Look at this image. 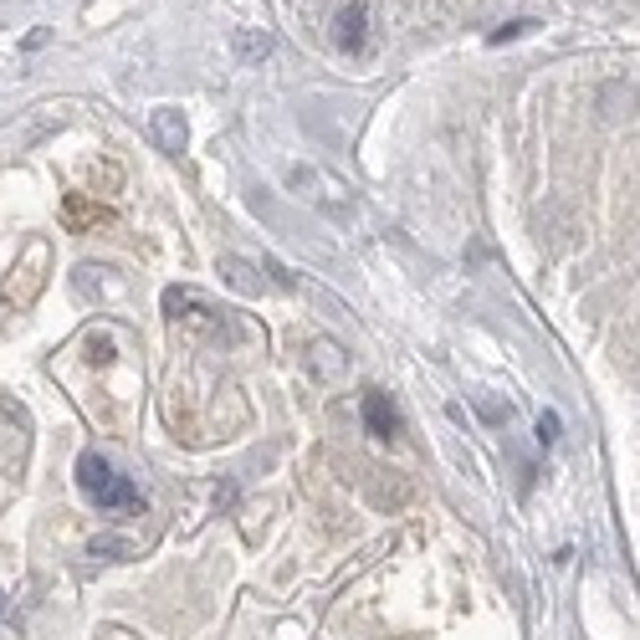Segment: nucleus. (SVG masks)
<instances>
[{"label":"nucleus","instance_id":"nucleus-6","mask_svg":"<svg viewBox=\"0 0 640 640\" xmlns=\"http://www.w3.org/2000/svg\"><path fill=\"white\" fill-rule=\"evenodd\" d=\"M308 369H313L323 384H333V379H344V374H349V359H344V349H338V344L318 338V344H313V354H308Z\"/></svg>","mask_w":640,"mask_h":640},{"label":"nucleus","instance_id":"nucleus-13","mask_svg":"<svg viewBox=\"0 0 640 640\" xmlns=\"http://www.w3.org/2000/svg\"><path fill=\"white\" fill-rule=\"evenodd\" d=\"M0 610H6V600H0Z\"/></svg>","mask_w":640,"mask_h":640},{"label":"nucleus","instance_id":"nucleus-7","mask_svg":"<svg viewBox=\"0 0 640 640\" xmlns=\"http://www.w3.org/2000/svg\"><path fill=\"white\" fill-rule=\"evenodd\" d=\"M231 52H236L246 67H256L262 57H272V31H236V36H231Z\"/></svg>","mask_w":640,"mask_h":640},{"label":"nucleus","instance_id":"nucleus-9","mask_svg":"<svg viewBox=\"0 0 640 640\" xmlns=\"http://www.w3.org/2000/svg\"><path fill=\"white\" fill-rule=\"evenodd\" d=\"M533 26H538L533 16H523V21H507V26H502V31H492L487 41H492V47H507V41H518V36H528Z\"/></svg>","mask_w":640,"mask_h":640},{"label":"nucleus","instance_id":"nucleus-3","mask_svg":"<svg viewBox=\"0 0 640 640\" xmlns=\"http://www.w3.org/2000/svg\"><path fill=\"white\" fill-rule=\"evenodd\" d=\"M364 431L379 436V441H395V436L405 431L395 395H384V390H369V395H364Z\"/></svg>","mask_w":640,"mask_h":640},{"label":"nucleus","instance_id":"nucleus-1","mask_svg":"<svg viewBox=\"0 0 640 640\" xmlns=\"http://www.w3.org/2000/svg\"><path fill=\"white\" fill-rule=\"evenodd\" d=\"M77 482H82V492H88L98 507H134L139 502V487L128 482V477H118L98 451H82L77 456Z\"/></svg>","mask_w":640,"mask_h":640},{"label":"nucleus","instance_id":"nucleus-2","mask_svg":"<svg viewBox=\"0 0 640 640\" xmlns=\"http://www.w3.org/2000/svg\"><path fill=\"white\" fill-rule=\"evenodd\" d=\"M164 308H169V318L185 323V328H200V333H216V328H221L216 308H210L195 287H169V292H164Z\"/></svg>","mask_w":640,"mask_h":640},{"label":"nucleus","instance_id":"nucleus-10","mask_svg":"<svg viewBox=\"0 0 640 640\" xmlns=\"http://www.w3.org/2000/svg\"><path fill=\"white\" fill-rule=\"evenodd\" d=\"M559 431H564V420L553 415V410H543L538 415V446H553V441H559Z\"/></svg>","mask_w":640,"mask_h":640},{"label":"nucleus","instance_id":"nucleus-5","mask_svg":"<svg viewBox=\"0 0 640 640\" xmlns=\"http://www.w3.org/2000/svg\"><path fill=\"white\" fill-rule=\"evenodd\" d=\"M185 113L180 108H154V118H149V139H154V149H164V154H180L185 149Z\"/></svg>","mask_w":640,"mask_h":640},{"label":"nucleus","instance_id":"nucleus-8","mask_svg":"<svg viewBox=\"0 0 640 640\" xmlns=\"http://www.w3.org/2000/svg\"><path fill=\"white\" fill-rule=\"evenodd\" d=\"M221 272H226V282H231L236 292H262V282L251 277V267L241 262V256H226V262H221Z\"/></svg>","mask_w":640,"mask_h":640},{"label":"nucleus","instance_id":"nucleus-11","mask_svg":"<svg viewBox=\"0 0 640 640\" xmlns=\"http://www.w3.org/2000/svg\"><path fill=\"white\" fill-rule=\"evenodd\" d=\"M113 553H128V543L123 538H98L93 543V559H113Z\"/></svg>","mask_w":640,"mask_h":640},{"label":"nucleus","instance_id":"nucleus-4","mask_svg":"<svg viewBox=\"0 0 640 640\" xmlns=\"http://www.w3.org/2000/svg\"><path fill=\"white\" fill-rule=\"evenodd\" d=\"M364 26H369L364 6H359V0H349V6L333 16V47L349 52V57H359V52H364Z\"/></svg>","mask_w":640,"mask_h":640},{"label":"nucleus","instance_id":"nucleus-12","mask_svg":"<svg viewBox=\"0 0 640 640\" xmlns=\"http://www.w3.org/2000/svg\"><path fill=\"white\" fill-rule=\"evenodd\" d=\"M482 415H487V420H502V415H512V405L502 410V405H492V400H482Z\"/></svg>","mask_w":640,"mask_h":640}]
</instances>
